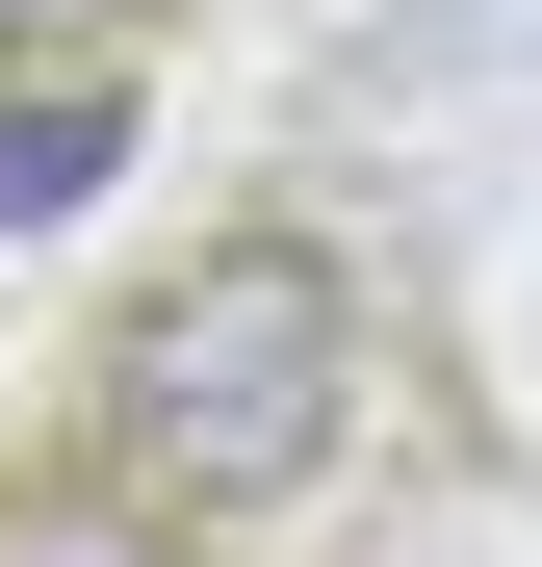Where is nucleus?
Masks as SVG:
<instances>
[{
	"label": "nucleus",
	"mask_w": 542,
	"mask_h": 567,
	"mask_svg": "<svg viewBox=\"0 0 542 567\" xmlns=\"http://www.w3.org/2000/svg\"><path fill=\"white\" fill-rule=\"evenodd\" d=\"M336 413H361V284H336L310 233H207V258L104 336V516L207 542V516H258V491H310Z\"/></svg>",
	"instance_id": "1"
},
{
	"label": "nucleus",
	"mask_w": 542,
	"mask_h": 567,
	"mask_svg": "<svg viewBox=\"0 0 542 567\" xmlns=\"http://www.w3.org/2000/svg\"><path fill=\"white\" fill-rule=\"evenodd\" d=\"M104 155H130V104H104V78H52V104H0V233L104 207Z\"/></svg>",
	"instance_id": "2"
},
{
	"label": "nucleus",
	"mask_w": 542,
	"mask_h": 567,
	"mask_svg": "<svg viewBox=\"0 0 542 567\" xmlns=\"http://www.w3.org/2000/svg\"><path fill=\"white\" fill-rule=\"evenodd\" d=\"M0 567H181V542H155V516H27Z\"/></svg>",
	"instance_id": "3"
}]
</instances>
